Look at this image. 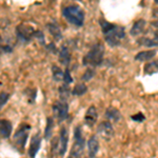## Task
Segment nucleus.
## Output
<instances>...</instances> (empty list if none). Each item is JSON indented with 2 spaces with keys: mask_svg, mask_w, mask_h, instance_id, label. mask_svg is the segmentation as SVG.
Listing matches in <instances>:
<instances>
[{
  "mask_svg": "<svg viewBox=\"0 0 158 158\" xmlns=\"http://www.w3.org/2000/svg\"><path fill=\"white\" fill-rule=\"evenodd\" d=\"M100 25L104 38H106V41L111 47H118L126 37L124 29L122 27L112 24L108 21H103V20L100 21Z\"/></svg>",
  "mask_w": 158,
  "mask_h": 158,
  "instance_id": "1",
  "label": "nucleus"
},
{
  "mask_svg": "<svg viewBox=\"0 0 158 158\" xmlns=\"http://www.w3.org/2000/svg\"><path fill=\"white\" fill-rule=\"evenodd\" d=\"M104 55V47L100 42L95 43L91 50L86 53V55L83 57V64L90 68L98 67L102 63Z\"/></svg>",
  "mask_w": 158,
  "mask_h": 158,
  "instance_id": "2",
  "label": "nucleus"
},
{
  "mask_svg": "<svg viewBox=\"0 0 158 158\" xmlns=\"http://www.w3.org/2000/svg\"><path fill=\"white\" fill-rule=\"evenodd\" d=\"M63 17L71 24L82 27L85 23V12L78 6H69L63 10Z\"/></svg>",
  "mask_w": 158,
  "mask_h": 158,
  "instance_id": "3",
  "label": "nucleus"
},
{
  "mask_svg": "<svg viewBox=\"0 0 158 158\" xmlns=\"http://www.w3.org/2000/svg\"><path fill=\"white\" fill-rule=\"evenodd\" d=\"M85 149V138L82 136L80 127H77L74 131V143L70 152V157H80Z\"/></svg>",
  "mask_w": 158,
  "mask_h": 158,
  "instance_id": "4",
  "label": "nucleus"
},
{
  "mask_svg": "<svg viewBox=\"0 0 158 158\" xmlns=\"http://www.w3.org/2000/svg\"><path fill=\"white\" fill-rule=\"evenodd\" d=\"M31 127L27 123H22L21 126L19 127L18 130L15 132L14 134V142L15 146H16L20 151L24 150L25 148V143H27V137H29V133H30Z\"/></svg>",
  "mask_w": 158,
  "mask_h": 158,
  "instance_id": "5",
  "label": "nucleus"
},
{
  "mask_svg": "<svg viewBox=\"0 0 158 158\" xmlns=\"http://www.w3.org/2000/svg\"><path fill=\"white\" fill-rule=\"evenodd\" d=\"M53 112L56 118L59 121H63L68 118L69 116V104L67 101L60 100L57 101L54 106H53Z\"/></svg>",
  "mask_w": 158,
  "mask_h": 158,
  "instance_id": "6",
  "label": "nucleus"
},
{
  "mask_svg": "<svg viewBox=\"0 0 158 158\" xmlns=\"http://www.w3.org/2000/svg\"><path fill=\"white\" fill-rule=\"evenodd\" d=\"M97 133L106 141L111 140L112 137L114 136V129L111 121H102L101 123H99L97 128Z\"/></svg>",
  "mask_w": 158,
  "mask_h": 158,
  "instance_id": "7",
  "label": "nucleus"
},
{
  "mask_svg": "<svg viewBox=\"0 0 158 158\" xmlns=\"http://www.w3.org/2000/svg\"><path fill=\"white\" fill-rule=\"evenodd\" d=\"M35 32L36 31L33 30L32 27L27 24H20L17 27V36L20 40L24 42L30 41V39H32V37H34Z\"/></svg>",
  "mask_w": 158,
  "mask_h": 158,
  "instance_id": "8",
  "label": "nucleus"
},
{
  "mask_svg": "<svg viewBox=\"0 0 158 158\" xmlns=\"http://www.w3.org/2000/svg\"><path fill=\"white\" fill-rule=\"evenodd\" d=\"M69 142V132L67 128H61L60 135H59V155L64 156L65 152L68 149Z\"/></svg>",
  "mask_w": 158,
  "mask_h": 158,
  "instance_id": "9",
  "label": "nucleus"
},
{
  "mask_svg": "<svg viewBox=\"0 0 158 158\" xmlns=\"http://www.w3.org/2000/svg\"><path fill=\"white\" fill-rule=\"evenodd\" d=\"M13 132V124L7 119H0V137L7 139L11 137Z\"/></svg>",
  "mask_w": 158,
  "mask_h": 158,
  "instance_id": "10",
  "label": "nucleus"
},
{
  "mask_svg": "<svg viewBox=\"0 0 158 158\" xmlns=\"http://www.w3.org/2000/svg\"><path fill=\"white\" fill-rule=\"evenodd\" d=\"M97 118H98L97 110H96V108L94 106H91L85 112V124L89 127H93L94 124L96 123V121H97Z\"/></svg>",
  "mask_w": 158,
  "mask_h": 158,
  "instance_id": "11",
  "label": "nucleus"
},
{
  "mask_svg": "<svg viewBox=\"0 0 158 158\" xmlns=\"http://www.w3.org/2000/svg\"><path fill=\"white\" fill-rule=\"evenodd\" d=\"M41 146V137L39 134H35L31 139V144H30V150H29V156L30 157H35L37 155L38 151Z\"/></svg>",
  "mask_w": 158,
  "mask_h": 158,
  "instance_id": "12",
  "label": "nucleus"
},
{
  "mask_svg": "<svg viewBox=\"0 0 158 158\" xmlns=\"http://www.w3.org/2000/svg\"><path fill=\"white\" fill-rule=\"evenodd\" d=\"M138 43L147 48L158 47V35L153 34L151 36H144L138 39Z\"/></svg>",
  "mask_w": 158,
  "mask_h": 158,
  "instance_id": "13",
  "label": "nucleus"
},
{
  "mask_svg": "<svg viewBox=\"0 0 158 158\" xmlns=\"http://www.w3.org/2000/svg\"><path fill=\"white\" fill-rule=\"evenodd\" d=\"M99 151V141L96 136H92L88 141V153L90 157H95Z\"/></svg>",
  "mask_w": 158,
  "mask_h": 158,
  "instance_id": "14",
  "label": "nucleus"
},
{
  "mask_svg": "<svg viewBox=\"0 0 158 158\" xmlns=\"http://www.w3.org/2000/svg\"><path fill=\"white\" fill-rule=\"evenodd\" d=\"M59 62L64 67H68L71 62V53L69 51V48L63 45L61 47L59 52Z\"/></svg>",
  "mask_w": 158,
  "mask_h": 158,
  "instance_id": "15",
  "label": "nucleus"
},
{
  "mask_svg": "<svg viewBox=\"0 0 158 158\" xmlns=\"http://www.w3.org/2000/svg\"><path fill=\"white\" fill-rule=\"evenodd\" d=\"M106 117L108 118V120L111 122H118L121 118V114L116 108L110 106L106 111Z\"/></svg>",
  "mask_w": 158,
  "mask_h": 158,
  "instance_id": "16",
  "label": "nucleus"
},
{
  "mask_svg": "<svg viewBox=\"0 0 158 158\" xmlns=\"http://www.w3.org/2000/svg\"><path fill=\"white\" fill-rule=\"evenodd\" d=\"M156 51L155 50H149V51H142V52H139L138 54H136L135 56V60L137 61H149L153 59V58L156 56Z\"/></svg>",
  "mask_w": 158,
  "mask_h": 158,
  "instance_id": "17",
  "label": "nucleus"
},
{
  "mask_svg": "<svg viewBox=\"0 0 158 158\" xmlns=\"http://www.w3.org/2000/svg\"><path fill=\"white\" fill-rule=\"evenodd\" d=\"M146 24H147L146 20H143V19L137 20L131 29L132 36H138V35H140L141 33H143L144 29H146Z\"/></svg>",
  "mask_w": 158,
  "mask_h": 158,
  "instance_id": "18",
  "label": "nucleus"
},
{
  "mask_svg": "<svg viewBox=\"0 0 158 158\" xmlns=\"http://www.w3.org/2000/svg\"><path fill=\"white\" fill-rule=\"evenodd\" d=\"M52 75H53V79H54L56 82H59V81L63 80L64 72H63L59 67H57V65H53L52 67Z\"/></svg>",
  "mask_w": 158,
  "mask_h": 158,
  "instance_id": "19",
  "label": "nucleus"
},
{
  "mask_svg": "<svg viewBox=\"0 0 158 158\" xmlns=\"http://www.w3.org/2000/svg\"><path fill=\"white\" fill-rule=\"evenodd\" d=\"M48 27H49V31L51 33V35H52L53 37L56 38L57 40L61 39V37H62V34H61V31L59 29V27H58L56 23H50L48 24Z\"/></svg>",
  "mask_w": 158,
  "mask_h": 158,
  "instance_id": "20",
  "label": "nucleus"
},
{
  "mask_svg": "<svg viewBox=\"0 0 158 158\" xmlns=\"http://www.w3.org/2000/svg\"><path fill=\"white\" fill-rule=\"evenodd\" d=\"M53 129H54V120H53L52 117H49L47 119V126H45L44 130V138L45 139H50L53 133Z\"/></svg>",
  "mask_w": 158,
  "mask_h": 158,
  "instance_id": "21",
  "label": "nucleus"
},
{
  "mask_svg": "<svg viewBox=\"0 0 158 158\" xmlns=\"http://www.w3.org/2000/svg\"><path fill=\"white\" fill-rule=\"evenodd\" d=\"M86 91H88V88H86L85 83H78V85L74 86L72 94L75 96H82L83 94L86 93Z\"/></svg>",
  "mask_w": 158,
  "mask_h": 158,
  "instance_id": "22",
  "label": "nucleus"
},
{
  "mask_svg": "<svg viewBox=\"0 0 158 158\" xmlns=\"http://www.w3.org/2000/svg\"><path fill=\"white\" fill-rule=\"evenodd\" d=\"M70 93H71L70 88H69V85H67V83L62 85L59 88V96H60L61 100L67 101V99L69 98V96H70Z\"/></svg>",
  "mask_w": 158,
  "mask_h": 158,
  "instance_id": "23",
  "label": "nucleus"
},
{
  "mask_svg": "<svg viewBox=\"0 0 158 158\" xmlns=\"http://www.w3.org/2000/svg\"><path fill=\"white\" fill-rule=\"evenodd\" d=\"M94 75H95V71H94L93 68H89L88 70L85 71V73H83L82 77H81V79H82L83 81H90L92 78L94 77Z\"/></svg>",
  "mask_w": 158,
  "mask_h": 158,
  "instance_id": "24",
  "label": "nucleus"
},
{
  "mask_svg": "<svg viewBox=\"0 0 158 158\" xmlns=\"http://www.w3.org/2000/svg\"><path fill=\"white\" fill-rule=\"evenodd\" d=\"M52 152L53 155H59V137H54L52 140Z\"/></svg>",
  "mask_w": 158,
  "mask_h": 158,
  "instance_id": "25",
  "label": "nucleus"
},
{
  "mask_svg": "<svg viewBox=\"0 0 158 158\" xmlns=\"http://www.w3.org/2000/svg\"><path fill=\"white\" fill-rule=\"evenodd\" d=\"M10 99V94L6 93V92H1L0 93V109H2V106H6V103L9 101Z\"/></svg>",
  "mask_w": 158,
  "mask_h": 158,
  "instance_id": "26",
  "label": "nucleus"
},
{
  "mask_svg": "<svg viewBox=\"0 0 158 158\" xmlns=\"http://www.w3.org/2000/svg\"><path fill=\"white\" fill-rule=\"evenodd\" d=\"M63 81H64V83H67V85H70V83L73 82V77L72 75H71L70 71H69V69L64 71V76H63Z\"/></svg>",
  "mask_w": 158,
  "mask_h": 158,
  "instance_id": "27",
  "label": "nucleus"
},
{
  "mask_svg": "<svg viewBox=\"0 0 158 158\" xmlns=\"http://www.w3.org/2000/svg\"><path fill=\"white\" fill-rule=\"evenodd\" d=\"M34 37L37 38L38 41L41 43V44H44V36H43L42 32H40V31H36V32H35Z\"/></svg>",
  "mask_w": 158,
  "mask_h": 158,
  "instance_id": "28",
  "label": "nucleus"
},
{
  "mask_svg": "<svg viewBox=\"0 0 158 158\" xmlns=\"http://www.w3.org/2000/svg\"><path fill=\"white\" fill-rule=\"evenodd\" d=\"M132 119H134V120H138V121H141L144 119V117L142 114H137V116H133L132 117Z\"/></svg>",
  "mask_w": 158,
  "mask_h": 158,
  "instance_id": "29",
  "label": "nucleus"
},
{
  "mask_svg": "<svg viewBox=\"0 0 158 158\" xmlns=\"http://www.w3.org/2000/svg\"><path fill=\"white\" fill-rule=\"evenodd\" d=\"M154 1L156 2V3H158V0H154Z\"/></svg>",
  "mask_w": 158,
  "mask_h": 158,
  "instance_id": "30",
  "label": "nucleus"
}]
</instances>
